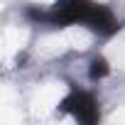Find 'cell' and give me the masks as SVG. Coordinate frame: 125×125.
Returning <instances> with one entry per match:
<instances>
[{"label":"cell","instance_id":"obj_3","mask_svg":"<svg viewBox=\"0 0 125 125\" xmlns=\"http://www.w3.org/2000/svg\"><path fill=\"white\" fill-rule=\"evenodd\" d=\"M108 71H110V66H108V61H105L103 56H96V59L91 61V69H88V76H91L93 81H98V79L108 76Z\"/></svg>","mask_w":125,"mask_h":125},{"label":"cell","instance_id":"obj_2","mask_svg":"<svg viewBox=\"0 0 125 125\" xmlns=\"http://www.w3.org/2000/svg\"><path fill=\"white\" fill-rule=\"evenodd\" d=\"M61 110L71 113L79 123H86V125H93L98 118H101V110H98V101L86 93V91H74L69 93L64 101H61Z\"/></svg>","mask_w":125,"mask_h":125},{"label":"cell","instance_id":"obj_1","mask_svg":"<svg viewBox=\"0 0 125 125\" xmlns=\"http://www.w3.org/2000/svg\"><path fill=\"white\" fill-rule=\"evenodd\" d=\"M30 15L34 20L42 22H52V25H86L101 34H113L120 25L113 17V12L105 5H98L93 0H59L52 5L49 12H34L30 10Z\"/></svg>","mask_w":125,"mask_h":125}]
</instances>
